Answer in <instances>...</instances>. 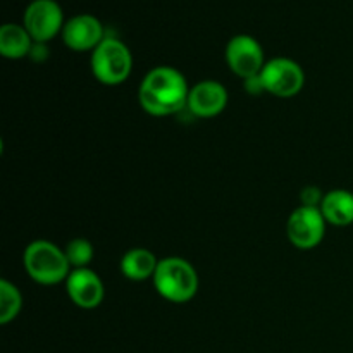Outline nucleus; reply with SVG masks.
<instances>
[{
    "label": "nucleus",
    "mask_w": 353,
    "mask_h": 353,
    "mask_svg": "<svg viewBox=\"0 0 353 353\" xmlns=\"http://www.w3.org/2000/svg\"><path fill=\"white\" fill-rule=\"evenodd\" d=\"M300 199H302V205L321 207L324 195L321 193L319 188H316V186H307V188H303L302 193H300Z\"/></svg>",
    "instance_id": "obj_17"
},
{
    "label": "nucleus",
    "mask_w": 353,
    "mask_h": 353,
    "mask_svg": "<svg viewBox=\"0 0 353 353\" xmlns=\"http://www.w3.org/2000/svg\"><path fill=\"white\" fill-rule=\"evenodd\" d=\"M228 90L216 79H203L190 88L188 109L193 116L210 119L226 109Z\"/></svg>",
    "instance_id": "obj_11"
},
{
    "label": "nucleus",
    "mask_w": 353,
    "mask_h": 353,
    "mask_svg": "<svg viewBox=\"0 0 353 353\" xmlns=\"http://www.w3.org/2000/svg\"><path fill=\"white\" fill-rule=\"evenodd\" d=\"M64 12L57 0H31L23 14V26L34 41L47 43L62 33Z\"/></svg>",
    "instance_id": "obj_7"
},
{
    "label": "nucleus",
    "mask_w": 353,
    "mask_h": 353,
    "mask_svg": "<svg viewBox=\"0 0 353 353\" xmlns=\"http://www.w3.org/2000/svg\"><path fill=\"white\" fill-rule=\"evenodd\" d=\"M159 261L147 248H131L121 259L119 269L124 278L131 281H147L154 278Z\"/></svg>",
    "instance_id": "obj_13"
},
{
    "label": "nucleus",
    "mask_w": 353,
    "mask_h": 353,
    "mask_svg": "<svg viewBox=\"0 0 353 353\" xmlns=\"http://www.w3.org/2000/svg\"><path fill=\"white\" fill-rule=\"evenodd\" d=\"M319 209L327 224L350 226L353 224V193L348 190H331L324 195Z\"/></svg>",
    "instance_id": "obj_12"
},
{
    "label": "nucleus",
    "mask_w": 353,
    "mask_h": 353,
    "mask_svg": "<svg viewBox=\"0 0 353 353\" xmlns=\"http://www.w3.org/2000/svg\"><path fill=\"white\" fill-rule=\"evenodd\" d=\"M264 92L278 99H292L302 92L305 85V72L296 61L290 57H276L265 62L261 71Z\"/></svg>",
    "instance_id": "obj_5"
},
{
    "label": "nucleus",
    "mask_w": 353,
    "mask_h": 353,
    "mask_svg": "<svg viewBox=\"0 0 353 353\" xmlns=\"http://www.w3.org/2000/svg\"><path fill=\"white\" fill-rule=\"evenodd\" d=\"M90 68L99 83L105 86L123 85L133 69V55L119 38L105 37L92 52Z\"/></svg>",
    "instance_id": "obj_4"
},
{
    "label": "nucleus",
    "mask_w": 353,
    "mask_h": 353,
    "mask_svg": "<svg viewBox=\"0 0 353 353\" xmlns=\"http://www.w3.org/2000/svg\"><path fill=\"white\" fill-rule=\"evenodd\" d=\"M64 252L69 264L74 269L88 268L90 262L93 261V255H95L93 245L86 238H74V240H71L65 245Z\"/></svg>",
    "instance_id": "obj_16"
},
{
    "label": "nucleus",
    "mask_w": 353,
    "mask_h": 353,
    "mask_svg": "<svg viewBox=\"0 0 353 353\" xmlns=\"http://www.w3.org/2000/svg\"><path fill=\"white\" fill-rule=\"evenodd\" d=\"M190 86L181 71L171 65H159L143 76L138 88L141 109L154 117L178 114L188 105Z\"/></svg>",
    "instance_id": "obj_1"
},
{
    "label": "nucleus",
    "mask_w": 353,
    "mask_h": 353,
    "mask_svg": "<svg viewBox=\"0 0 353 353\" xmlns=\"http://www.w3.org/2000/svg\"><path fill=\"white\" fill-rule=\"evenodd\" d=\"M226 62L231 72L245 81L261 74L265 65L264 48L252 34H234L226 45Z\"/></svg>",
    "instance_id": "obj_8"
},
{
    "label": "nucleus",
    "mask_w": 353,
    "mask_h": 353,
    "mask_svg": "<svg viewBox=\"0 0 353 353\" xmlns=\"http://www.w3.org/2000/svg\"><path fill=\"white\" fill-rule=\"evenodd\" d=\"M34 40L23 24L6 23L0 28V54L6 59H23L30 55Z\"/></svg>",
    "instance_id": "obj_14"
},
{
    "label": "nucleus",
    "mask_w": 353,
    "mask_h": 353,
    "mask_svg": "<svg viewBox=\"0 0 353 353\" xmlns=\"http://www.w3.org/2000/svg\"><path fill=\"white\" fill-rule=\"evenodd\" d=\"M23 265L26 274L34 283L43 286L59 285L69 276V264L65 252L48 240H34L24 248Z\"/></svg>",
    "instance_id": "obj_2"
},
{
    "label": "nucleus",
    "mask_w": 353,
    "mask_h": 353,
    "mask_svg": "<svg viewBox=\"0 0 353 353\" xmlns=\"http://www.w3.org/2000/svg\"><path fill=\"white\" fill-rule=\"evenodd\" d=\"M155 290L171 303H186L199 292V274L188 261L181 257H165L159 261L154 278Z\"/></svg>",
    "instance_id": "obj_3"
},
{
    "label": "nucleus",
    "mask_w": 353,
    "mask_h": 353,
    "mask_svg": "<svg viewBox=\"0 0 353 353\" xmlns=\"http://www.w3.org/2000/svg\"><path fill=\"white\" fill-rule=\"evenodd\" d=\"M62 41L74 52H93L105 38L103 24L93 14H76L62 28Z\"/></svg>",
    "instance_id": "obj_9"
},
{
    "label": "nucleus",
    "mask_w": 353,
    "mask_h": 353,
    "mask_svg": "<svg viewBox=\"0 0 353 353\" xmlns=\"http://www.w3.org/2000/svg\"><path fill=\"white\" fill-rule=\"evenodd\" d=\"M326 219L319 207L300 205L292 212L286 223L290 243L299 250H312L319 247L326 234Z\"/></svg>",
    "instance_id": "obj_6"
},
{
    "label": "nucleus",
    "mask_w": 353,
    "mask_h": 353,
    "mask_svg": "<svg viewBox=\"0 0 353 353\" xmlns=\"http://www.w3.org/2000/svg\"><path fill=\"white\" fill-rule=\"evenodd\" d=\"M23 309V295L19 288L7 279L0 281V324H9Z\"/></svg>",
    "instance_id": "obj_15"
},
{
    "label": "nucleus",
    "mask_w": 353,
    "mask_h": 353,
    "mask_svg": "<svg viewBox=\"0 0 353 353\" xmlns=\"http://www.w3.org/2000/svg\"><path fill=\"white\" fill-rule=\"evenodd\" d=\"M65 292L76 307L85 310L97 309L105 296L102 279L90 268L72 269L65 279Z\"/></svg>",
    "instance_id": "obj_10"
}]
</instances>
